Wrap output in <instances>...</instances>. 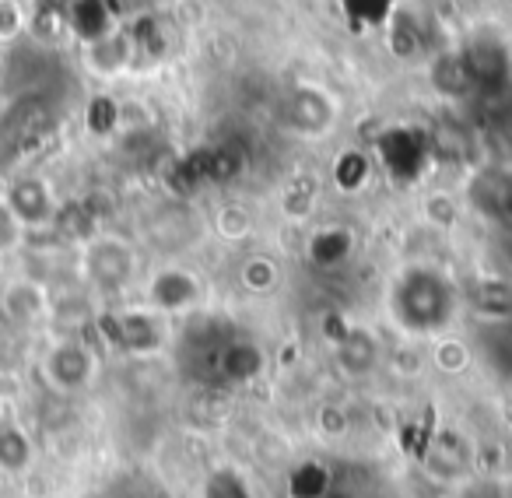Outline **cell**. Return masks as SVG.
<instances>
[{
	"mask_svg": "<svg viewBox=\"0 0 512 498\" xmlns=\"http://www.w3.org/2000/svg\"><path fill=\"white\" fill-rule=\"evenodd\" d=\"M36 439L18 418L0 421V477H29V470L36 467Z\"/></svg>",
	"mask_w": 512,
	"mask_h": 498,
	"instance_id": "14",
	"label": "cell"
},
{
	"mask_svg": "<svg viewBox=\"0 0 512 498\" xmlns=\"http://www.w3.org/2000/svg\"><path fill=\"white\" fill-rule=\"evenodd\" d=\"M337 116H341L337 99L313 81L288 88V95L281 99V127L302 141H323L327 134H334Z\"/></svg>",
	"mask_w": 512,
	"mask_h": 498,
	"instance_id": "4",
	"label": "cell"
},
{
	"mask_svg": "<svg viewBox=\"0 0 512 498\" xmlns=\"http://www.w3.org/2000/svg\"><path fill=\"white\" fill-rule=\"evenodd\" d=\"M134 53H137V43L127 32L109 29L106 36L88 39L85 43V64H88V71L99 74V78H116V74H123L134 64Z\"/></svg>",
	"mask_w": 512,
	"mask_h": 498,
	"instance_id": "13",
	"label": "cell"
},
{
	"mask_svg": "<svg viewBox=\"0 0 512 498\" xmlns=\"http://www.w3.org/2000/svg\"><path fill=\"white\" fill-rule=\"evenodd\" d=\"M463 306L488 327H502L512 323V278L491 274V278H477L474 285L463 292Z\"/></svg>",
	"mask_w": 512,
	"mask_h": 498,
	"instance_id": "10",
	"label": "cell"
},
{
	"mask_svg": "<svg viewBox=\"0 0 512 498\" xmlns=\"http://www.w3.org/2000/svg\"><path fill=\"white\" fill-rule=\"evenodd\" d=\"M204 302V281L183 264H162L144 281V306L162 313L165 320L186 316Z\"/></svg>",
	"mask_w": 512,
	"mask_h": 498,
	"instance_id": "7",
	"label": "cell"
},
{
	"mask_svg": "<svg viewBox=\"0 0 512 498\" xmlns=\"http://www.w3.org/2000/svg\"><path fill=\"white\" fill-rule=\"evenodd\" d=\"M211 228L221 235V239L242 242L249 232H253V214H249L246 204H235V200H232V204H221L218 207V214H214Z\"/></svg>",
	"mask_w": 512,
	"mask_h": 498,
	"instance_id": "18",
	"label": "cell"
},
{
	"mask_svg": "<svg viewBox=\"0 0 512 498\" xmlns=\"http://www.w3.org/2000/svg\"><path fill=\"white\" fill-rule=\"evenodd\" d=\"M463 204L481 218L512 228V172L509 169H481L463 190Z\"/></svg>",
	"mask_w": 512,
	"mask_h": 498,
	"instance_id": "9",
	"label": "cell"
},
{
	"mask_svg": "<svg viewBox=\"0 0 512 498\" xmlns=\"http://www.w3.org/2000/svg\"><path fill=\"white\" fill-rule=\"evenodd\" d=\"M53 309V288L39 278L29 274H18L0 285V316L11 323V327H39V323H50Z\"/></svg>",
	"mask_w": 512,
	"mask_h": 498,
	"instance_id": "8",
	"label": "cell"
},
{
	"mask_svg": "<svg viewBox=\"0 0 512 498\" xmlns=\"http://www.w3.org/2000/svg\"><path fill=\"white\" fill-rule=\"evenodd\" d=\"M29 32V8L22 0H0V46L15 43Z\"/></svg>",
	"mask_w": 512,
	"mask_h": 498,
	"instance_id": "19",
	"label": "cell"
},
{
	"mask_svg": "<svg viewBox=\"0 0 512 498\" xmlns=\"http://www.w3.org/2000/svg\"><path fill=\"white\" fill-rule=\"evenodd\" d=\"M428 358H432V369L446 372V376H460V372H467L470 362H474V351H470V344L463 341V337L439 334V337H432Z\"/></svg>",
	"mask_w": 512,
	"mask_h": 498,
	"instance_id": "15",
	"label": "cell"
},
{
	"mask_svg": "<svg viewBox=\"0 0 512 498\" xmlns=\"http://www.w3.org/2000/svg\"><path fill=\"white\" fill-rule=\"evenodd\" d=\"M239 285L246 288L249 295H271L274 288L281 285L278 260L267 257V253H253V257H246L239 267Z\"/></svg>",
	"mask_w": 512,
	"mask_h": 498,
	"instance_id": "16",
	"label": "cell"
},
{
	"mask_svg": "<svg viewBox=\"0 0 512 498\" xmlns=\"http://www.w3.org/2000/svg\"><path fill=\"white\" fill-rule=\"evenodd\" d=\"M106 330L109 341L130 358H151L169 344V320L162 313H155V309H148L144 302L109 313Z\"/></svg>",
	"mask_w": 512,
	"mask_h": 498,
	"instance_id": "5",
	"label": "cell"
},
{
	"mask_svg": "<svg viewBox=\"0 0 512 498\" xmlns=\"http://www.w3.org/2000/svg\"><path fill=\"white\" fill-rule=\"evenodd\" d=\"M25 242H29V232H25V225L11 214V207L0 197V260L18 253Z\"/></svg>",
	"mask_w": 512,
	"mask_h": 498,
	"instance_id": "20",
	"label": "cell"
},
{
	"mask_svg": "<svg viewBox=\"0 0 512 498\" xmlns=\"http://www.w3.org/2000/svg\"><path fill=\"white\" fill-rule=\"evenodd\" d=\"M8 418V404H4V397H0V421Z\"/></svg>",
	"mask_w": 512,
	"mask_h": 498,
	"instance_id": "22",
	"label": "cell"
},
{
	"mask_svg": "<svg viewBox=\"0 0 512 498\" xmlns=\"http://www.w3.org/2000/svg\"><path fill=\"white\" fill-rule=\"evenodd\" d=\"M386 309L397 330L407 337H439L449 334L453 316L463 309V292L432 264H407L393 278Z\"/></svg>",
	"mask_w": 512,
	"mask_h": 498,
	"instance_id": "1",
	"label": "cell"
},
{
	"mask_svg": "<svg viewBox=\"0 0 512 498\" xmlns=\"http://www.w3.org/2000/svg\"><path fill=\"white\" fill-rule=\"evenodd\" d=\"M379 358H383V351H379V337L365 327H348L334 341V362L348 379L372 376V372L379 369Z\"/></svg>",
	"mask_w": 512,
	"mask_h": 498,
	"instance_id": "11",
	"label": "cell"
},
{
	"mask_svg": "<svg viewBox=\"0 0 512 498\" xmlns=\"http://www.w3.org/2000/svg\"><path fill=\"white\" fill-rule=\"evenodd\" d=\"M102 358L81 334H60L39 355V376L57 397H81L95 386Z\"/></svg>",
	"mask_w": 512,
	"mask_h": 498,
	"instance_id": "3",
	"label": "cell"
},
{
	"mask_svg": "<svg viewBox=\"0 0 512 498\" xmlns=\"http://www.w3.org/2000/svg\"><path fill=\"white\" fill-rule=\"evenodd\" d=\"M141 274V257L130 239L116 232H92L85 235L78 249V278L88 288V295L116 299L130 292Z\"/></svg>",
	"mask_w": 512,
	"mask_h": 498,
	"instance_id": "2",
	"label": "cell"
},
{
	"mask_svg": "<svg viewBox=\"0 0 512 498\" xmlns=\"http://www.w3.org/2000/svg\"><path fill=\"white\" fill-rule=\"evenodd\" d=\"M460 498H512L502 481H463Z\"/></svg>",
	"mask_w": 512,
	"mask_h": 498,
	"instance_id": "21",
	"label": "cell"
},
{
	"mask_svg": "<svg viewBox=\"0 0 512 498\" xmlns=\"http://www.w3.org/2000/svg\"><path fill=\"white\" fill-rule=\"evenodd\" d=\"M470 467H474V449L456 432L439 435L425 453L428 477H439V481H453V484L470 481Z\"/></svg>",
	"mask_w": 512,
	"mask_h": 498,
	"instance_id": "12",
	"label": "cell"
},
{
	"mask_svg": "<svg viewBox=\"0 0 512 498\" xmlns=\"http://www.w3.org/2000/svg\"><path fill=\"white\" fill-rule=\"evenodd\" d=\"M463 207L467 204H463V197H456V193L432 190L425 197V204H421V214H425V221L435 228V232H453L463 218Z\"/></svg>",
	"mask_w": 512,
	"mask_h": 498,
	"instance_id": "17",
	"label": "cell"
},
{
	"mask_svg": "<svg viewBox=\"0 0 512 498\" xmlns=\"http://www.w3.org/2000/svg\"><path fill=\"white\" fill-rule=\"evenodd\" d=\"M4 204L11 207L18 221L25 225V232H50L60 221L64 207H60V197L53 190V183L46 176H36V172H22L15 176L8 186H4Z\"/></svg>",
	"mask_w": 512,
	"mask_h": 498,
	"instance_id": "6",
	"label": "cell"
}]
</instances>
